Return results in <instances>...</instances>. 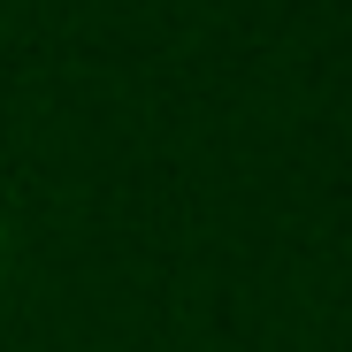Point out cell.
I'll return each instance as SVG.
<instances>
[{
  "label": "cell",
  "mask_w": 352,
  "mask_h": 352,
  "mask_svg": "<svg viewBox=\"0 0 352 352\" xmlns=\"http://www.w3.org/2000/svg\"><path fill=\"white\" fill-rule=\"evenodd\" d=\"M0 253H8V222H0Z\"/></svg>",
  "instance_id": "6da1fadb"
}]
</instances>
